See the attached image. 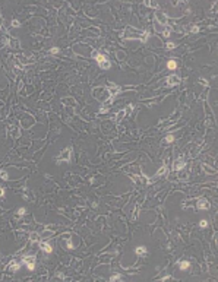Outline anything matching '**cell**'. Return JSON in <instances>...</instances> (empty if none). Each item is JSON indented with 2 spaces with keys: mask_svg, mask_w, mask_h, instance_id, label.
<instances>
[{
  "mask_svg": "<svg viewBox=\"0 0 218 282\" xmlns=\"http://www.w3.org/2000/svg\"><path fill=\"white\" fill-rule=\"evenodd\" d=\"M123 38H125V40H141L142 42H146V41H148V38H149V32H148V31L139 32V31H136L135 28L129 27V28L125 31Z\"/></svg>",
  "mask_w": 218,
  "mask_h": 282,
  "instance_id": "1",
  "label": "cell"
},
{
  "mask_svg": "<svg viewBox=\"0 0 218 282\" xmlns=\"http://www.w3.org/2000/svg\"><path fill=\"white\" fill-rule=\"evenodd\" d=\"M92 57L94 60H97V63L100 64L101 69H110L111 67V63L108 60V57L102 53H97V51H92Z\"/></svg>",
  "mask_w": 218,
  "mask_h": 282,
  "instance_id": "2",
  "label": "cell"
},
{
  "mask_svg": "<svg viewBox=\"0 0 218 282\" xmlns=\"http://www.w3.org/2000/svg\"><path fill=\"white\" fill-rule=\"evenodd\" d=\"M72 159V148L67 146L66 149H63L62 154L56 158V162H70Z\"/></svg>",
  "mask_w": 218,
  "mask_h": 282,
  "instance_id": "3",
  "label": "cell"
},
{
  "mask_svg": "<svg viewBox=\"0 0 218 282\" xmlns=\"http://www.w3.org/2000/svg\"><path fill=\"white\" fill-rule=\"evenodd\" d=\"M22 263L27 265V268L29 270H34V268H35V257L34 256H27V257L22 259Z\"/></svg>",
  "mask_w": 218,
  "mask_h": 282,
  "instance_id": "4",
  "label": "cell"
},
{
  "mask_svg": "<svg viewBox=\"0 0 218 282\" xmlns=\"http://www.w3.org/2000/svg\"><path fill=\"white\" fill-rule=\"evenodd\" d=\"M179 83H180V78H179L177 75H171V76L167 78V85H168V86H176V85H179Z\"/></svg>",
  "mask_w": 218,
  "mask_h": 282,
  "instance_id": "5",
  "label": "cell"
},
{
  "mask_svg": "<svg viewBox=\"0 0 218 282\" xmlns=\"http://www.w3.org/2000/svg\"><path fill=\"white\" fill-rule=\"evenodd\" d=\"M196 208H198V209H209V208H211V205H209V202H208L206 199L201 197V199H198Z\"/></svg>",
  "mask_w": 218,
  "mask_h": 282,
  "instance_id": "6",
  "label": "cell"
},
{
  "mask_svg": "<svg viewBox=\"0 0 218 282\" xmlns=\"http://www.w3.org/2000/svg\"><path fill=\"white\" fill-rule=\"evenodd\" d=\"M185 165H186V162L183 161V158H180V159H177V161H174V165H173V170H174V171H180V170H183V168H185Z\"/></svg>",
  "mask_w": 218,
  "mask_h": 282,
  "instance_id": "7",
  "label": "cell"
},
{
  "mask_svg": "<svg viewBox=\"0 0 218 282\" xmlns=\"http://www.w3.org/2000/svg\"><path fill=\"white\" fill-rule=\"evenodd\" d=\"M40 247H41V250L44 251V253H47V254H50L51 251H53V247L48 244V243H45V241H41L40 243Z\"/></svg>",
  "mask_w": 218,
  "mask_h": 282,
  "instance_id": "8",
  "label": "cell"
},
{
  "mask_svg": "<svg viewBox=\"0 0 218 282\" xmlns=\"http://www.w3.org/2000/svg\"><path fill=\"white\" fill-rule=\"evenodd\" d=\"M179 268H180V270H187L190 268V262L189 260H180L179 262Z\"/></svg>",
  "mask_w": 218,
  "mask_h": 282,
  "instance_id": "9",
  "label": "cell"
},
{
  "mask_svg": "<svg viewBox=\"0 0 218 282\" xmlns=\"http://www.w3.org/2000/svg\"><path fill=\"white\" fill-rule=\"evenodd\" d=\"M135 253H136L138 256H145V254H146V247H145V246H139V247L135 249Z\"/></svg>",
  "mask_w": 218,
  "mask_h": 282,
  "instance_id": "10",
  "label": "cell"
},
{
  "mask_svg": "<svg viewBox=\"0 0 218 282\" xmlns=\"http://www.w3.org/2000/svg\"><path fill=\"white\" fill-rule=\"evenodd\" d=\"M167 67H168V69H171V70H173V69H177V62H176L174 59L168 60V62H167Z\"/></svg>",
  "mask_w": 218,
  "mask_h": 282,
  "instance_id": "11",
  "label": "cell"
},
{
  "mask_svg": "<svg viewBox=\"0 0 218 282\" xmlns=\"http://www.w3.org/2000/svg\"><path fill=\"white\" fill-rule=\"evenodd\" d=\"M19 266H21V263H16V262H12L10 265H9V269L12 270V272H16L18 269H19Z\"/></svg>",
  "mask_w": 218,
  "mask_h": 282,
  "instance_id": "12",
  "label": "cell"
},
{
  "mask_svg": "<svg viewBox=\"0 0 218 282\" xmlns=\"http://www.w3.org/2000/svg\"><path fill=\"white\" fill-rule=\"evenodd\" d=\"M167 173V167L165 165H162L158 171H157V174H155V177H160V175H162V174H165Z\"/></svg>",
  "mask_w": 218,
  "mask_h": 282,
  "instance_id": "13",
  "label": "cell"
},
{
  "mask_svg": "<svg viewBox=\"0 0 218 282\" xmlns=\"http://www.w3.org/2000/svg\"><path fill=\"white\" fill-rule=\"evenodd\" d=\"M0 178L4 180V181H7V180H9V174H7V171L1 170V171H0Z\"/></svg>",
  "mask_w": 218,
  "mask_h": 282,
  "instance_id": "14",
  "label": "cell"
},
{
  "mask_svg": "<svg viewBox=\"0 0 218 282\" xmlns=\"http://www.w3.org/2000/svg\"><path fill=\"white\" fill-rule=\"evenodd\" d=\"M25 214H27V209H25V208H19V209L16 211V215H18V216H24Z\"/></svg>",
  "mask_w": 218,
  "mask_h": 282,
  "instance_id": "15",
  "label": "cell"
},
{
  "mask_svg": "<svg viewBox=\"0 0 218 282\" xmlns=\"http://www.w3.org/2000/svg\"><path fill=\"white\" fill-rule=\"evenodd\" d=\"M155 16H157V18H158V19H160V21H161V24H164V25H167V19H165V16H161L160 13H157Z\"/></svg>",
  "mask_w": 218,
  "mask_h": 282,
  "instance_id": "16",
  "label": "cell"
},
{
  "mask_svg": "<svg viewBox=\"0 0 218 282\" xmlns=\"http://www.w3.org/2000/svg\"><path fill=\"white\" fill-rule=\"evenodd\" d=\"M199 227H201V228H206V227H208V221H206V219H201V222H199Z\"/></svg>",
  "mask_w": 218,
  "mask_h": 282,
  "instance_id": "17",
  "label": "cell"
},
{
  "mask_svg": "<svg viewBox=\"0 0 218 282\" xmlns=\"http://www.w3.org/2000/svg\"><path fill=\"white\" fill-rule=\"evenodd\" d=\"M173 140H174V136H173V134H167V136H165V142H167V143H171Z\"/></svg>",
  "mask_w": 218,
  "mask_h": 282,
  "instance_id": "18",
  "label": "cell"
},
{
  "mask_svg": "<svg viewBox=\"0 0 218 282\" xmlns=\"http://www.w3.org/2000/svg\"><path fill=\"white\" fill-rule=\"evenodd\" d=\"M120 279H122V275H119V273H117V275H113V276L110 278V281H120Z\"/></svg>",
  "mask_w": 218,
  "mask_h": 282,
  "instance_id": "19",
  "label": "cell"
},
{
  "mask_svg": "<svg viewBox=\"0 0 218 282\" xmlns=\"http://www.w3.org/2000/svg\"><path fill=\"white\" fill-rule=\"evenodd\" d=\"M126 113H127L126 110H122V111H119V114H117V117H116V119H117V120H120V119H122V117L125 116Z\"/></svg>",
  "mask_w": 218,
  "mask_h": 282,
  "instance_id": "20",
  "label": "cell"
},
{
  "mask_svg": "<svg viewBox=\"0 0 218 282\" xmlns=\"http://www.w3.org/2000/svg\"><path fill=\"white\" fill-rule=\"evenodd\" d=\"M12 27H13V28H19V27H21L19 21H16V19H15V21H12Z\"/></svg>",
  "mask_w": 218,
  "mask_h": 282,
  "instance_id": "21",
  "label": "cell"
},
{
  "mask_svg": "<svg viewBox=\"0 0 218 282\" xmlns=\"http://www.w3.org/2000/svg\"><path fill=\"white\" fill-rule=\"evenodd\" d=\"M59 51H60V50H59L57 47H51V50H50V53H51V54H57Z\"/></svg>",
  "mask_w": 218,
  "mask_h": 282,
  "instance_id": "22",
  "label": "cell"
},
{
  "mask_svg": "<svg viewBox=\"0 0 218 282\" xmlns=\"http://www.w3.org/2000/svg\"><path fill=\"white\" fill-rule=\"evenodd\" d=\"M145 4H146V6H151V7H157V6H158L154 1H145Z\"/></svg>",
  "mask_w": 218,
  "mask_h": 282,
  "instance_id": "23",
  "label": "cell"
},
{
  "mask_svg": "<svg viewBox=\"0 0 218 282\" xmlns=\"http://www.w3.org/2000/svg\"><path fill=\"white\" fill-rule=\"evenodd\" d=\"M4 193H6L4 187H0V199H3V197H4Z\"/></svg>",
  "mask_w": 218,
  "mask_h": 282,
  "instance_id": "24",
  "label": "cell"
},
{
  "mask_svg": "<svg viewBox=\"0 0 218 282\" xmlns=\"http://www.w3.org/2000/svg\"><path fill=\"white\" fill-rule=\"evenodd\" d=\"M167 48H168V50H173V48H174V42H167Z\"/></svg>",
  "mask_w": 218,
  "mask_h": 282,
  "instance_id": "25",
  "label": "cell"
},
{
  "mask_svg": "<svg viewBox=\"0 0 218 282\" xmlns=\"http://www.w3.org/2000/svg\"><path fill=\"white\" fill-rule=\"evenodd\" d=\"M190 31L193 32V34H196V32H199V28H198V27L195 25V27H192V29H190Z\"/></svg>",
  "mask_w": 218,
  "mask_h": 282,
  "instance_id": "26",
  "label": "cell"
},
{
  "mask_svg": "<svg viewBox=\"0 0 218 282\" xmlns=\"http://www.w3.org/2000/svg\"><path fill=\"white\" fill-rule=\"evenodd\" d=\"M105 111H108V107H107V105H104V107L100 110V113H105Z\"/></svg>",
  "mask_w": 218,
  "mask_h": 282,
  "instance_id": "27",
  "label": "cell"
},
{
  "mask_svg": "<svg viewBox=\"0 0 218 282\" xmlns=\"http://www.w3.org/2000/svg\"><path fill=\"white\" fill-rule=\"evenodd\" d=\"M67 249H73V246H72V243H70V240H67Z\"/></svg>",
  "mask_w": 218,
  "mask_h": 282,
  "instance_id": "28",
  "label": "cell"
}]
</instances>
